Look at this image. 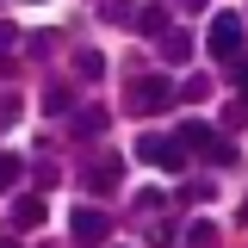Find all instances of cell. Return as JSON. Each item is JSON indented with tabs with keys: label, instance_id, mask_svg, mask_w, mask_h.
Listing matches in <instances>:
<instances>
[{
	"label": "cell",
	"instance_id": "cell-1",
	"mask_svg": "<svg viewBox=\"0 0 248 248\" xmlns=\"http://www.w3.org/2000/svg\"><path fill=\"white\" fill-rule=\"evenodd\" d=\"M124 106H130L137 118H155V112H168V106H174V81H168V75H143V81H130Z\"/></svg>",
	"mask_w": 248,
	"mask_h": 248
},
{
	"label": "cell",
	"instance_id": "cell-2",
	"mask_svg": "<svg viewBox=\"0 0 248 248\" xmlns=\"http://www.w3.org/2000/svg\"><path fill=\"white\" fill-rule=\"evenodd\" d=\"M242 37H248L242 13H217V19H211V31H205V50H211L217 62H236V56H242Z\"/></svg>",
	"mask_w": 248,
	"mask_h": 248
},
{
	"label": "cell",
	"instance_id": "cell-3",
	"mask_svg": "<svg viewBox=\"0 0 248 248\" xmlns=\"http://www.w3.org/2000/svg\"><path fill=\"white\" fill-rule=\"evenodd\" d=\"M137 161H149V168H161V174H180L186 149L174 143V137H161V130H143V137H137Z\"/></svg>",
	"mask_w": 248,
	"mask_h": 248
},
{
	"label": "cell",
	"instance_id": "cell-4",
	"mask_svg": "<svg viewBox=\"0 0 248 248\" xmlns=\"http://www.w3.org/2000/svg\"><path fill=\"white\" fill-rule=\"evenodd\" d=\"M68 236H75L81 248H106L112 223H106V211H93V205H75V217H68Z\"/></svg>",
	"mask_w": 248,
	"mask_h": 248
},
{
	"label": "cell",
	"instance_id": "cell-5",
	"mask_svg": "<svg viewBox=\"0 0 248 248\" xmlns=\"http://www.w3.org/2000/svg\"><path fill=\"white\" fill-rule=\"evenodd\" d=\"M174 143H180V149H192V155H211L217 143H223V137H217V124H205V118H186L180 130H174Z\"/></svg>",
	"mask_w": 248,
	"mask_h": 248
},
{
	"label": "cell",
	"instance_id": "cell-6",
	"mask_svg": "<svg viewBox=\"0 0 248 248\" xmlns=\"http://www.w3.org/2000/svg\"><path fill=\"white\" fill-rule=\"evenodd\" d=\"M81 186H87V192H99V199H106V192H118V155H99L87 174H81Z\"/></svg>",
	"mask_w": 248,
	"mask_h": 248
},
{
	"label": "cell",
	"instance_id": "cell-7",
	"mask_svg": "<svg viewBox=\"0 0 248 248\" xmlns=\"http://www.w3.org/2000/svg\"><path fill=\"white\" fill-rule=\"evenodd\" d=\"M106 118H112L106 106H75V112H68V137H99Z\"/></svg>",
	"mask_w": 248,
	"mask_h": 248
},
{
	"label": "cell",
	"instance_id": "cell-8",
	"mask_svg": "<svg viewBox=\"0 0 248 248\" xmlns=\"http://www.w3.org/2000/svg\"><path fill=\"white\" fill-rule=\"evenodd\" d=\"M44 211H50V205H44V192L19 199V205H13V230H37V223H44Z\"/></svg>",
	"mask_w": 248,
	"mask_h": 248
},
{
	"label": "cell",
	"instance_id": "cell-9",
	"mask_svg": "<svg viewBox=\"0 0 248 248\" xmlns=\"http://www.w3.org/2000/svg\"><path fill=\"white\" fill-rule=\"evenodd\" d=\"M155 44H161V62H192V37L186 31H161Z\"/></svg>",
	"mask_w": 248,
	"mask_h": 248
},
{
	"label": "cell",
	"instance_id": "cell-10",
	"mask_svg": "<svg viewBox=\"0 0 248 248\" xmlns=\"http://www.w3.org/2000/svg\"><path fill=\"white\" fill-rule=\"evenodd\" d=\"M168 19H174V13H168L161 0H149V6L137 13V31H143V37H161V31H168Z\"/></svg>",
	"mask_w": 248,
	"mask_h": 248
},
{
	"label": "cell",
	"instance_id": "cell-11",
	"mask_svg": "<svg viewBox=\"0 0 248 248\" xmlns=\"http://www.w3.org/2000/svg\"><path fill=\"white\" fill-rule=\"evenodd\" d=\"M44 112H50V118H68V112H75V87H44Z\"/></svg>",
	"mask_w": 248,
	"mask_h": 248
},
{
	"label": "cell",
	"instance_id": "cell-12",
	"mask_svg": "<svg viewBox=\"0 0 248 248\" xmlns=\"http://www.w3.org/2000/svg\"><path fill=\"white\" fill-rule=\"evenodd\" d=\"M75 75L99 81V75H106V56H99V50H75Z\"/></svg>",
	"mask_w": 248,
	"mask_h": 248
},
{
	"label": "cell",
	"instance_id": "cell-13",
	"mask_svg": "<svg viewBox=\"0 0 248 248\" xmlns=\"http://www.w3.org/2000/svg\"><path fill=\"white\" fill-rule=\"evenodd\" d=\"M19 174H25V168H19V155H0V192H13Z\"/></svg>",
	"mask_w": 248,
	"mask_h": 248
},
{
	"label": "cell",
	"instance_id": "cell-14",
	"mask_svg": "<svg viewBox=\"0 0 248 248\" xmlns=\"http://www.w3.org/2000/svg\"><path fill=\"white\" fill-rule=\"evenodd\" d=\"M205 93H211V81H205V75H192V81L174 87V99H205Z\"/></svg>",
	"mask_w": 248,
	"mask_h": 248
},
{
	"label": "cell",
	"instance_id": "cell-15",
	"mask_svg": "<svg viewBox=\"0 0 248 248\" xmlns=\"http://www.w3.org/2000/svg\"><path fill=\"white\" fill-rule=\"evenodd\" d=\"M230 75H236V99L248 106V56H236V62H230Z\"/></svg>",
	"mask_w": 248,
	"mask_h": 248
},
{
	"label": "cell",
	"instance_id": "cell-16",
	"mask_svg": "<svg viewBox=\"0 0 248 248\" xmlns=\"http://www.w3.org/2000/svg\"><path fill=\"white\" fill-rule=\"evenodd\" d=\"M13 50H19V25H13V19H0V56H13Z\"/></svg>",
	"mask_w": 248,
	"mask_h": 248
},
{
	"label": "cell",
	"instance_id": "cell-17",
	"mask_svg": "<svg viewBox=\"0 0 248 248\" xmlns=\"http://www.w3.org/2000/svg\"><path fill=\"white\" fill-rule=\"evenodd\" d=\"M211 236H217V223H205V217H199V223H192V248H211Z\"/></svg>",
	"mask_w": 248,
	"mask_h": 248
},
{
	"label": "cell",
	"instance_id": "cell-18",
	"mask_svg": "<svg viewBox=\"0 0 248 248\" xmlns=\"http://www.w3.org/2000/svg\"><path fill=\"white\" fill-rule=\"evenodd\" d=\"M19 118V99H13V93H0V124H13Z\"/></svg>",
	"mask_w": 248,
	"mask_h": 248
},
{
	"label": "cell",
	"instance_id": "cell-19",
	"mask_svg": "<svg viewBox=\"0 0 248 248\" xmlns=\"http://www.w3.org/2000/svg\"><path fill=\"white\" fill-rule=\"evenodd\" d=\"M99 13H106V19H130V0H106Z\"/></svg>",
	"mask_w": 248,
	"mask_h": 248
},
{
	"label": "cell",
	"instance_id": "cell-20",
	"mask_svg": "<svg viewBox=\"0 0 248 248\" xmlns=\"http://www.w3.org/2000/svg\"><path fill=\"white\" fill-rule=\"evenodd\" d=\"M180 6H186V13H205V6H211V0H180Z\"/></svg>",
	"mask_w": 248,
	"mask_h": 248
},
{
	"label": "cell",
	"instance_id": "cell-21",
	"mask_svg": "<svg viewBox=\"0 0 248 248\" xmlns=\"http://www.w3.org/2000/svg\"><path fill=\"white\" fill-rule=\"evenodd\" d=\"M0 248H19V242H0Z\"/></svg>",
	"mask_w": 248,
	"mask_h": 248
}]
</instances>
